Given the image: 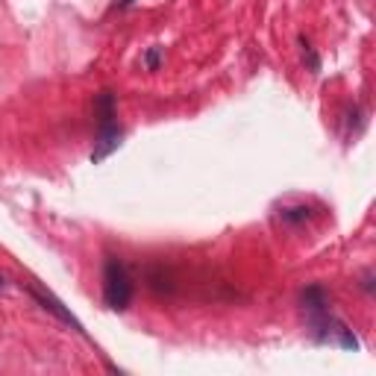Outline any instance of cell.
Here are the masks:
<instances>
[{"mask_svg":"<svg viewBox=\"0 0 376 376\" xmlns=\"http://www.w3.org/2000/svg\"><path fill=\"white\" fill-rule=\"evenodd\" d=\"M103 300L112 312H124L132 300V276L118 256H109L103 264Z\"/></svg>","mask_w":376,"mask_h":376,"instance_id":"6da1fadb","label":"cell"},{"mask_svg":"<svg viewBox=\"0 0 376 376\" xmlns=\"http://www.w3.org/2000/svg\"><path fill=\"white\" fill-rule=\"evenodd\" d=\"M30 294L36 297V303H41V309H48V312H53V315H56V317L62 320V324H68L71 329H76V333H83V335H85L83 324H80V320H76V317L68 312V309L62 306V300H59V297H53L50 291H41V289H30Z\"/></svg>","mask_w":376,"mask_h":376,"instance_id":"7a4b0ae2","label":"cell"},{"mask_svg":"<svg viewBox=\"0 0 376 376\" xmlns=\"http://www.w3.org/2000/svg\"><path fill=\"white\" fill-rule=\"evenodd\" d=\"M121 138H124V132H121L118 124H101V136H97V145L92 150V162H103L109 153H115L121 147Z\"/></svg>","mask_w":376,"mask_h":376,"instance_id":"3957f363","label":"cell"},{"mask_svg":"<svg viewBox=\"0 0 376 376\" xmlns=\"http://www.w3.org/2000/svg\"><path fill=\"white\" fill-rule=\"evenodd\" d=\"M303 306H306V312L309 315H324V312H329V297H326V291L320 289V285H309V289L303 291Z\"/></svg>","mask_w":376,"mask_h":376,"instance_id":"277c9868","label":"cell"},{"mask_svg":"<svg viewBox=\"0 0 376 376\" xmlns=\"http://www.w3.org/2000/svg\"><path fill=\"white\" fill-rule=\"evenodd\" d=\"M312 218V209L309 206H289L282 209V220H289V224H303V220Z\"/></svg>","mask_w":376,"mask_h":376,"instance_id":"5b68a950","label":"cell"},{"mask_svg":"<svg viewBox=\"0 0 376 376\" xmlns=\"http://www.w3.org/2000/svg\"><path fill=\"white\" fill-rule=\"evenodd\" d=\"M300 48H303V62L309 65V71L317 74V71H320V59H317V53H315L312 44H309V39H306V36H300Z\"/></svg>","mask_w":376,"mask_h":376,"instance_id":"8992f818","label":"cell"},{"mask_svg":"<svg viewBox=\"0 0 376 376\" xmlns=\"http://www.w3.org/2000/svg\"><path fill=\"white\" fill-rule=\"evenodd\" d=\"M159 62H162V48H150L147 50V56H145V65L150 71H156L159 68Z\"/></svg>","mask_w":376,"mask_h":376,"instance_id":"52a82bcc","label":"cell"},{"mask_svg":"<svg viewBox=\"0 0 376 376\" xmlns=\"http://www.w3.org/2000/svg\"><path fill=\"white\" fill-rule=\"evenodd\" d=\"M362 289L364 291H373V273H364L362 276Z\"/></svg>","mask_w":376,"mask_h":376,"instance_id":"ba28073f","label":"cell"},{"mask_svg":"<svg viewBox=\"0 0 376 376\" xmlns=\"http://www.w3.org/2000/svg\"><path fill=\"white\" fill-rule=\"evenodd\" d=\"M3 285H6V280H3V276H0V289H3Z\"/></svg>","mask_w":376,"mask_h":376,"instance_id":"9c48e42d","label":"cell"}]
</instances>
